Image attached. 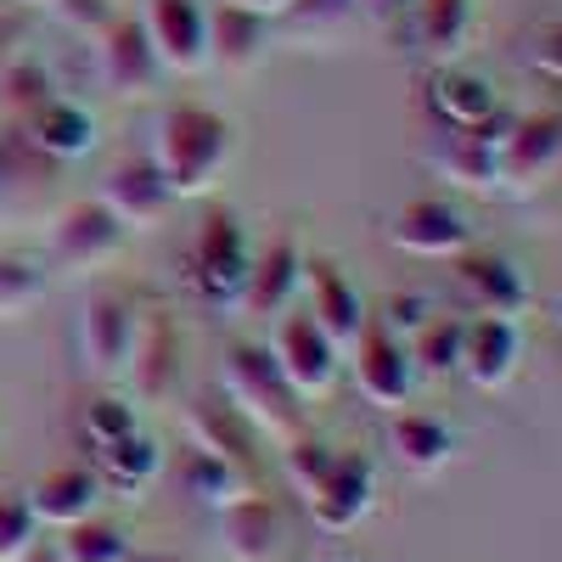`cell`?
<instances>
[{
    "label": "cell",
    "instance_id": "1",
    "mask_svg": "<svg viewBox=\"0 0 562 562\" xmlns=\"http://www.w3.org/2000/svg\"><path fill=\"white\" fill-rule=\"evenodd\" d=\"M237 153H243L237 124L203 102H175L153 124V169L164 175L175 203L209 198L225 180V169L237 164Z\"/></svg>",
    "mask_w": 562,
    "mask_h": 562
},
{
    "label": "cell",
    "instance_id": "2",
    "mask_svg": "<svg viewBox=\"0 0 562 562\" xmlns=\"http://www.w3.org/2000/svg\"><path fill=\"white\" fill-rule=\"evenodd\" d=\"M254 237L237 209H220L209 203L198 231H192V248H186V288L203 310H243L248 293V276H254Z\"/></svg>",
    "mask_w": 562,
    "mask_h": 562
},
{
    "label": "cell",
    "instance_id": "3",
    "mask_svg": "<svg viewBox=\"0 0 562 562\" xmlns=\"http://www.w3.org/2000/svg\"><path fill=\"white\" fill-rule=\"evenodd\" d=\"M220 394L237 405L270 445H288L293 434L310 428V405L293 394L288 378H281L270 344H231L225 349V383H220Z\"/></svg>",
    "mask_w": 562,
    "mask_h": 562
},
{
    "label": "cell",
    "instance_id": "4",
    "mask_svg": "<svg viewBox=\"0 0 562 562\" xmlns=\"http://www.w3.org/2000/svg\"><path fill=\"white\" fill-rule=\"evenodd\" d=\"M140 321H147V310H140L135 293H124V288H102L85 304V315H79V366L97 383H124L130 378Z\"/></svg>",
    "mask_w": 562,
    "mask_h": 562
},
{
    "label": "cell",
    "instance_id": "5",
    "mask_svg": "<svg viewBox=\"0 0 562 562\" xmlns=\"http://www.w3.org/2000/svg\"><path fill=\"white\" fill-rule=\"evenodd\" d=\"M270 355L281 366V378L293 383V394L310 405V400H326L344 378V349L321 333V326L304 315V310H288L276 315V333H270Z\"/></svg>",
    "mask_w": 562,
    "mask_h": 562
},
{
    "label": "cell",
    "instance_id": "6",
    "mask_svg": "<svg viewBox=\"0 0 562 562\" xmlns=\"http://www.w3.org/2000/svg\"><path fill=\"white\" fill-rule=\"evenodd\" d=\"M304 501H310V518L321 535L360 529L371 518V506H378V461L366 450H338V461L326 467V479Z\"/></svg>",
    "mask_w": 562,
    "mask_h": 562
},
{
    "label": "cell",
    "instance_id": "7",
    "mask_svg": "<svg viewBox=\"0 0 562 562\" xmlns=\"http://www.w3.org/2000/svg\"><path fill=\"white\" fill-rule=\"evenodd\" d=\"M130 231L119 225V214L97 198V203H68L52 220V237H45V254H52L57 270H102L124 254Z\"/></svg>",
    "mask_w": 562,
    "mask_h": 562
},
{
    "label": "cell",
    "instance_id": "8",
    "mask_svg": "<svg viewBox=\"0 0 562 562\" xmlns=\"http://www.w3.org/2000/svg\"><path fill=\"white\" fill-rule=\"evenodd\" d=\"M355 349V389L366 405H378V411H405L416 383H422V371L411 360V344H400L394 333H383L378 321H366V333L349 344Z\"/></svg>",
    "mask_w": 562,
    "mask_h": 562
},
{
    "label": "cell",
    "instance_id": "9",
    "mask_svg": "<svg viewBox=\"0 0 562 562\" xmlns=\"http://www.w3.org/2000/svg\"><path fill=\"white\" fill-rule=\"evenodd\" d=\"M186 445L209 450V456H220L231 467H243V473H254V467L265 461V445L270 439L225 394H198L192 405H186Z\"/></svg>",
    "mask_w": 562,
    "mask_h": 562
},
{
    "label": "cell",
    "instance_id": "10",
    "mask_svg": "<svg viewBox=\"0 0 562 562\" xmlns=\"http://www.w3.org/2000/svg\"><path fill=\"white\" fill-rule=\"evenodd\" d=\"M140 29H147L164 74L209 68V7L203 0H147L140 7Z\"/></svg>",
    "mask_w": 562,
    "mask_h": 562
},
{
    "label": "cell",
    "instance_id": "11",
    "mask_svg": "<svg viewBox=\"0 0 562 562\" xmlns=\"http://www.w3.org/2000/svg\"><path fill=\"white\" fill-rule=\"evenodd\" d=\"M23 130V147L34 153V158H45V164H79V158H90L97 153V140H102V130H97V113H90L85 102H74V97H45L34 113H23L18 119Z\"/></svg>",
    "mask_w": 562,
    "mask_h": 562
},
{
    "label": "cell",
    "instance_id": "12",
    "mask_svg": "<svg viewBox=\"0 0 562 562\" xmlns=\"http://www.w3.org/2000/svg\"><path fill=\"white\" fill-rule=\"evenodd\" d=\"M389 243L411 259H461L473 248V220H467L450 198H416L394 214Z\"/></svg>",
    "mask_w": 562,
    "mask_h": 562
},
{
    "label": "cell",
    "instance_id": "13",
    "mask_svg": "<svg viewBox=\"0 0 562 562\" xmlns=\"http://www.w3.org/2000/svg\"><path fill=\"white\" fill-rule=\"evenodd\" d=\"M562 164V113H518L512 135L501 140V192H535Z\"/></svg>",
    "mask_w": 562,
    "mask_h": 562
},
{
    "label": "cell",
    "instance_id": "14",
    "mask_svg": "<svg viewBox=\"0 0 562 562\" xmlns=\"http://www.w3.org/2000/svg\"><path fill=\"white\" fill-rule=\"evenodd\" d=\"M97 85L113 90V97H147V90L164 79V63L153 52L140 18H113L97 40Z\"/></svg>",
    "mask_w": 562,
    "mask_h": 562
},
{
    "label": "cell",
    "instance_id": "15",
    "mask_svg": "<svg viewBox=\"0 0 562 562\" xmlns=\"http://www.w3.org/2000/svg\"><path fill=\"white\" fill-rule=\"evenodd\" d=\"M304 299H310L304 315H310L338 349H349V344L366 333V321H371V310H366V299H360V288H355V276H349L338 259H310V265H304Z\"/></svg>",
    "mask_w": 562,
    "mask_h": 562
},
{
    "label": "cell",
    "instance_id": "16",
    "mask_svg": "<svg viewBox=\"0 0 562 562\" xmlns=\"http://www.w3.org/2000/svg\"><path fill=\"white\" fill-rule=\"evenodd\" d=\"M456 281H461L467 304H473L479 315H512V321H518L535 304V288H529L524 265L495 254V248H467L456 259Z\"/></svg>",
    "mask_w": 562,
    "mask_h": 562
},
{
    "label": "cell",
    "instance_id": "17",
    "mask_svg": "<svg viewBox=\"0 0 562 562\" xmlns=\"http://www.w3.org/2000/svg\"><path fill=\"white\" fill-rule=\"evenodd\" d=\"M405 29L434 68H450L479 40V0H405Z\"/></svg>",
    "mask_w": 562,
    "mask_h": 562
},
{
    "label": "cell",
    "instance_id": "18",
    "mask_svg": "<svg viewBox=\"0 0 562 562\" xmlns=\"http://www.w3.org/2000/svg\"><path fill=\"white\" fill-rule=\"evenodd\" d=\"M180 366H186V338H180L175 315H147L140 321L130 378H124L135 389V405H169L180 389Z\"/></svg>",
    "mask_w": 562,
    "mask_h": 562
},
{
    "label": "cell",
    "instance_id": "19",
    "mask_svg": "<svg viewBox=\"0 0 562 562\" xmlns=\"http://www.w3.org/2000/svg\"><path fill=\"white\" fill-rule=\"evenodd\" d=\"M518 360H524V321L512 315H479L467 321V349H461V378L495 394L518 378Z\"/></svg>",
    "mask_w": 562,
    "mask_h": 562
},
{
    "label": "cell",
    "instance_id": "20",
    "mask_svg": "<svg viewBox=\"0 0 562 562\" xmlns=\"http://www.w3.org/2000/svg\"><path fill=\"white\" fill-rule=\"evenodd\" d=\"M102 203L119 214L124 231H153L158 220L175 214V198H169L164 175L153 169V158H124V164H113L108 180H102Z\"/></svg>",
    "mask_w": 562,
    "mask_h": 562
},
{
    "label": "cell",
    "instance_id": "21",
    "mask_svg": "<svg viewBox=\"0 0 562 562\" xmlns=\"http://www.w3.org/2000/svg\"><path fill=\"white\" fill-rule=\"evenodd\" d=\"M501 108H506L501 90L484 74H473V68L450 63V68H434L428 74V113L439 119V130H479Z\"/></svg>",
    "mask_w": 562,
    "mask_h": 562
},
{
    "label": "cell",
    "instance_id": "22",
    "mask_svg": "<svg viewBox=\"0 0 562 562\" xmlns=\"http://www.w3.org/2000/svg\"><path fill=\"white\" fill-rule=\"evenodd\" d=\"M456 445H461L456 428L434 411H394V422H389V450L411 479H439L456 461Z\"/></svg>",
    "mask_w": 562,
    "mask_h": 562
},
{
    "label": "cell",
    "instance_id": "23",
    "mask_svg": "<svg viewBox=\"0 0 562 562\" xmlns=\"http://www.w3.org/2000/svg\"><path fill=\"white\" fill-rule=\"evenodd\" d=\"M90 473L102 479V490H113L124 501H140L164 473V445L147 428H135L113 445H90Z\"/></svg>",
    "mask_w": 562,
    "mask_h": 562
},
{
    "label": "cell",
    "instance_id": "24",
    "mask_svg": "<svg viewBox=\"0 0 562 562\" xmlns=\"http://www.w3.org/2000/svg\"><path fill=\"white\" fill-rule=\"evenodd\" d=\"M304 248L299 237H276L265 254H254V276H248V293L243 310L248 315H288L304 293Z\"/></svg>",
    "mask_w": 562,
    "mask_h": 562
},
{
    "label": "cell",
    "instance_id": "25",
    "mask_svg": "<svg viewBox=\"0 0 562 562\" xmlns=\"http://www.w3.org/2000/svg\"><path fill=\"white\" fill-rule=\"evenodd\" d=\"M270 57V18L220 0L209 12V63H220L225 74H254Z\"/></svg>",
    "mask_w": 562,
    "mask_h": 562
},
{
    "label": "cell",
    "instance_id": "26",
    "mask_svg": "<svg viewBox=\"0 0 562 562\" xmlns=\"http://www.w3.org/2000/svg\"><path fill=\"white\" fill-rule=\"evenodd\" d=\"M29 506H34V518L40 529L52 524V529H74L85 518H97V506H102V479L90 473V467H57V473H45L34 490H23Z\"/></svg>",
    "mask_w": 562,
    "mask_h": 562
},
{
    "label": "cell",
    "instance_id": "27",
    "mask_svg": "<svg viewBox=\"0 0 562 562\" xmlns=\"http://www.w3.org/2000/svg\"><path fill=\"white\" fill-rule=\"evenodd\" d=\"M220 535L231 562H270L281 551V512L265 495H243L220 512Z\"/></svg>",
    "mask_w": 562,
    "mask_h": 562
},
{
    "label": "cell",
    "instance_id": "28",
    "mask_svg": "<svg viewBox=\"0 0 562 562\" xmlns=\"http://www.w3.org/2000/svg\"><path fill=\"white\" fill-rule=\"evenodd\" d=\"M428 164L445 180H456V186H473V192H495V180H501V153L490 147L484 135H473V130H445L434 140Z\"/></svg>",
    "mask_w": 562,
    "mask_h": 562
},
{
    "label": "cell",
    "instance_id": "29",
    "mask_svg": "<svg viewBox=\"0 0 562 562\" xmlns=\"http://www.w3.org/2000/svg\"><path fill=\"white\" fill-rule=\"evenodd\" d=\"M180 490L192 495L198 506L225 512L231 501L254 495V473H243V467H231V461H220V456H209V450L186 445V456H180Z\"/></svg>",
    "mask_w": 562,
    "mask_h": 562
},
{
    "label": "cell",
    "instance_id": "30",
    "mask_svg": "<svg viewBox=\"0 0 562 562\" xmlns=\"http://www.w3.org/2000/svg\"><path fill=\"white\" fill-rule=\"evenodd\" d=\"M461 349H467V321L456 315H434L411 338V360L422 378H461Z\"/></svg>",
    "mask_w": 562,
    "mask_h": 562
},
{
    "label": "cell",
    "instance_id": "31",
    "mask_svg": "<svg viewBox=\"0 0 562 562\" xmlns=\"http://www.w3.org/2000/svg\"><path fill=\"white\" fill-rule=\"evenodd\" d=\"M63 562H130L135 546L119 524H102V518H85L74 529H63V546H57Z\"/></svg>",
    "mask_w": 562,
    "mask_h": 562
},
{
    "label": "cell",
    "instance_id": "32",
    "mask_svg": "<svg viewBox=\"0 0 562 562\" xmlns=\"http://www.w3.org/2000/svg\"><path fill=\"white\" fill-rule=\"evenodd\" d=\"M338 461V445L333 439H321V434H293L288 445H281V473H288V484L299 490V495H310L321 479H326V467Z\"/></svg>",
    "mask_w": 562,
    "mask_h": 562
},
{
    "label": "cell",
    "instance_id": "33",
    "mask_svg": "<svg viewBox=\"0 0 562 562\" xmlns=\"http://www.w3.org/2000/svg\"><path fill=\"white\" fill-rule=\"evenodd\" d=\"M79 428H85L90 445H113V439H124V434L140 428V405H135L130 394H113V389H108V394H90Z\"/></svg>",
    "mask_w": 562,
    "mask_h": 562
},
{
    "label": "cell",
    "instance_id": "34",
    "mask_svg": "<svg viewBox=\"0 0 562 562\" xmlns=\"http://www.w3.org/2000/svg\"><path fill=\"white\" fill-rule=\"evenodd\" d=\"M45 299V265L23 254H0V321H18Z\"/></svg>",
    "mask_w": 562,
    "mask_h": 562
},
{
    "label": "cell",
    "instance_id": "35",
    "mask_svg": "<svg viewBox=\"0 0 562 562\" xmlns=\"http://www.w3.org/2000/svg\"><path fill=\"white\" fill-rule=\"evenodd\" d=\"M45 97H57V85H52V74H45V63H34V57H18V63H7L0 68V108L7 113H34Z\"/></svg>",
    "mask_w": 562,
    "mask_h": 562
},
{
    "label": "cell",
    "instance_id": "36",
    "mask_svg": "<svg viewBox=\"0 0 562 562\" xmlns=\"http://www.w3.org/2000/svg\"><path fill=\"white\" fill-rule=\"evenodd\" d=\"M355 0H293L288 12H281V23H288L293 34H315V40H338L349 23H355Z\"/></svg>",
    "mask_w": 562,
    "mask_h": 562
},
{
    "label": "cell",
    "instance_id": "37",
    "mask_svg": "<svg viewBox=\"0 0 562 562\" xmlns=\"http://www.w3.org/2000/svg\"><path fill=\"white\" fill-rule=\"evenodd\" d=\"M34 540H40V518L29 495H0V562L34 557Z\"/></svg>",
    "mask_w": 562,
    "mask_h": 562
},
{
    "label": "cell",
    "instance_id": "38",
    "mask_svg": "<svg viewBox=\"0 0 562 562\" xmlns=\"http://www.w3.org/2000/svg\"><path fill=\"white\" fill-rule=\"evenodd\" d=\"M371 321H378L383 333H394L400 344H411V338L422 333V326L434 321V304H428V293H389Z\"/></svg>",
    "mask_w": 562,
    "mask_h": 562
},
{
    "label": "cell",
    "instance_id": "39",
    "mask_svg": "<svg viewBox=\"0 0 562 562\" xmlns=\"http://www.w3.org/2000/svg\"><path fill=\"white\" fill-rule=\"evenodd\" d=\"M34 180H52V164L34 158L23 147V135H0V192H12V186H34Z\"/></svg>",
    "mask_w": 562,
    "mask_h": 562
},
{
    "label": "cell",
    "instance_id": "40",
    "mask_svg": "<svg viewBox=\"0 0 562 562\" xmlns=\"http://www.w3.org/2000/svg\"><path fill=\"white\" fill-rule=\"evenodd\" d=\"M52 12H57L74 34H85V40H97L113 18H124L119 0H52Z\"/></svg>",
    "mask_w": 562,
    "mask_h": 562
},
{
    "label": "cell",
    "instance_id": "41",
    "mask_svg": "<svg viewBox=\"0 0 562 562\" xmlns=\"http://www.w3.org/2000/svg\"><path fill=\"white\" fill-rule=\"evenodd\" d=\"M529 68H540L546 79H557L562 85V18H551V23H540L535 34H529Z\"/></svg>",
    "mask_w": 562,
    "mask_h": 562
},
{
    "label": "cell",
    "instance_id": "42",
    "mask_svg": "<svg viewBox=\"0 0 562 562\" xmlns=\"http://www.w3.org/2000/svg\"><path fill=\"white\" fill-rule=\"evenodd\" d=\"M237 7H248V12H259V18H281L293 0H237Z\"/></svg>",
    "mask_w": 562,
    "mask_h": 562
},
{
    "label": "cell",
    "instance_id": "43",
    "mask_svg": "<svg viewBox=\"0 0 562 562\" xmlns=\"http://www.w3.org/2000/svg\"><path fill=\"white\" fill-rule=\"evenodd\" d=\"M355 7H366L371 18H389V12H400V0H355Z\"/></svg>",
    "mask_w": 562,
    "mask_h": 562
},
{
    "label": "cell",
    "instance_id": "44",
    "mask_svg": "<svg viewBox=\"0 0 562 562\" xmlns=\"http://www.w3.org/2000/svg\"><path fill=\"white\" fill-rule=\"evenodd\" d=\"M130 562H186V557H169V551H135Z\"/></svg>",
    "mask_w": 562,
    "mask_h": 562
},
{
    "label": "cell",
    "instance_id": "45",
    "mask_svg": "<svg viewBox=\"0 0 562 562\" xmlns=\"http://www.w3.org/2000/svg\"><path fill=\"white\" fill-rule=\"evenodd\" d=\"M23 562H63L57 551H45V557H23Z\"/></svg>",
    "mask_w": 562,
    "mask_h": 562
},
{
    "label": "cell",
    "instance_id": "46",
    "mask_svg": "<svg viewBox=\"0 0 562 562\" xmlns=\"http://www.w3.org/2000/svg\"><path fill=\"white\" fill-rule=\"evenodd\" d=\"M23 7H52V0H23Z\"/></svg>",
    "mask_w": 562,
    "mask_h": 562
},
{
    "label": "cell",
    "instance_id": "47",
    "mask_svg": "<svg viewBox=\"0 0 562 562\" xmlns=\"http://www.w3.org/2000/svg\"><path fill=\"white\" fill-rule=\"evenodd\" d=\"M557 326H562V304H557Z\"/></svg>",
    "mask_w": 562,
    "mask_h": 562
},
{
    "label": "cell",
    "instance_id": "48",
    "mask_svg": "<svg viewBox=\"0 0 562 562\" xmlns=\"http://www.w3.org/2000/svg\"><path fill=\"white\" fill-rule=\"evenodd\" d=\"M400 7H405V0H400Z\"/></svg>",
    "mask_w": 562,
    "mask_h": 562
}]
</instances>
